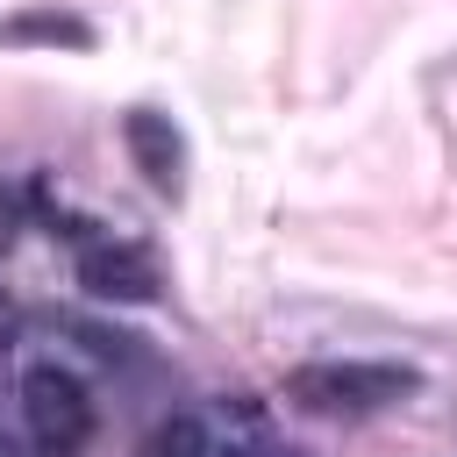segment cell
I'll return each mask as SVG.
<instances>
[{"instance_id":"cell-6","label":"cell","mask_w":457,"mask_h":457,"mask_svg":"<svg viewBox=\"0 0 457 457\" xmlns=\"http://www.w3.org/2000/svg\"><path fill=\"white\" fill-rule=\"evenodd\" d=\"M136 457H214V436H207L200 414H171V421H157V428L143 436Z\"/></svg>"},{"instance_id":"cell-4","label":"cell","mask_w":457,"mask_h":457,"mask_svg":"<svg viewBox=\"0 0 457 457\" xmlns=\"http://www.w3.org/2000/svg\"><path fill=\"white\" fill-rule=\"evenodd\" d=\"M121 143H129L136 171H143L164 200L186 193V136H179L171 114H157V107H129V114H121Z\"/></svg>"},{"instance_id":"cell-7","label":"cell","mask_w":457,"mask_h":457,"mask_svg":"<svg viewBox=\"0 0 457 457\" xmlns=\"http://www.w3.org/2000/svg\"><path fill=\"white\" fill-rule=\"evenodd\" d=\"M14 228H21V207H14V193L0 186V250H14Z\"/></svg>"},{"instance_id":"cell-1","label":"cell","mask_w":457,"mask_h":457,"mask_svg":"<svg viewBox=\"0 0 457 457\" xmlns=\"http://www.w3.org/2000/svg\"><path fill=\"white\" fill-rule=\"evenodd\" d=\"M407 393H421V371L414 364H386V357H314V364L286 371V400L307 407V414H328V421L386 414Z\"/></svg>"},{"instance_id":"cell-8","label":"cell","mask_w":457,"mask_h":457,"mask_svg":"<svg viewBox=\"0 0 457 457\" xmlns=\"http://www.w3.org/2000/svg\"><path fill=\"white\" fill-rule=\"evenodd\" d=\"M214 457H300V450H278V443H243V450H214Z\"/></svg>"},{"instance_id":"cell-9","label":"cell","mask_w":457,"mask_h":457,"mask_svg":"<svg viewBox=\"0 0 457 457\" xmlns=\"http://www.w3.org/2000/svg\"><path fill=\"white\" fill-rule=\"evenodd\" d=\"M0 457H21V450H14V443H7V436H0Z\"/></svg>"},{"instance_id":"cell-3","label":"cell","mask_w":457,"mask_h":457,"mask_svg":"<svg viewBox=\"0 0 457 457\" xmlns=\"http://www.w3.org/2000/svg\"><path fill=\"white\" fill-rule=\"evenodd\" d=\"M79 286H86L93 300L143 307V300H157L164 271H157V257H150L143 243H93V250L79 257Z\"/></svg>"},{"instance_id":"cell-2","label":"cell","mask_w":457,"mask_h":457,"mask_svg":"<svg viewBox=\"0 0 457 457\" xmlns=\"http://www.w3.org/2000/svg\"><path fill=\"white\" fill-rule=\"evenodd\" d=\"M21 421L43 457H79L93 443V393L64 364H29L21 371Z\"/></svg>"},{"instance_id":"cell-5","label":"cell","mask_w":457,"mask_h":457,"mask_svg":"<svg viewBox=\"0 0 457 457\" xmlns=\"http://www.w3.org/2000/svg\"><path fill=\"white\" fill-rule=\"evenodd\" d=\"M100 29L57 0H36V7H14L0 14V50H93Z\"/></svg>"}]
</instances>
